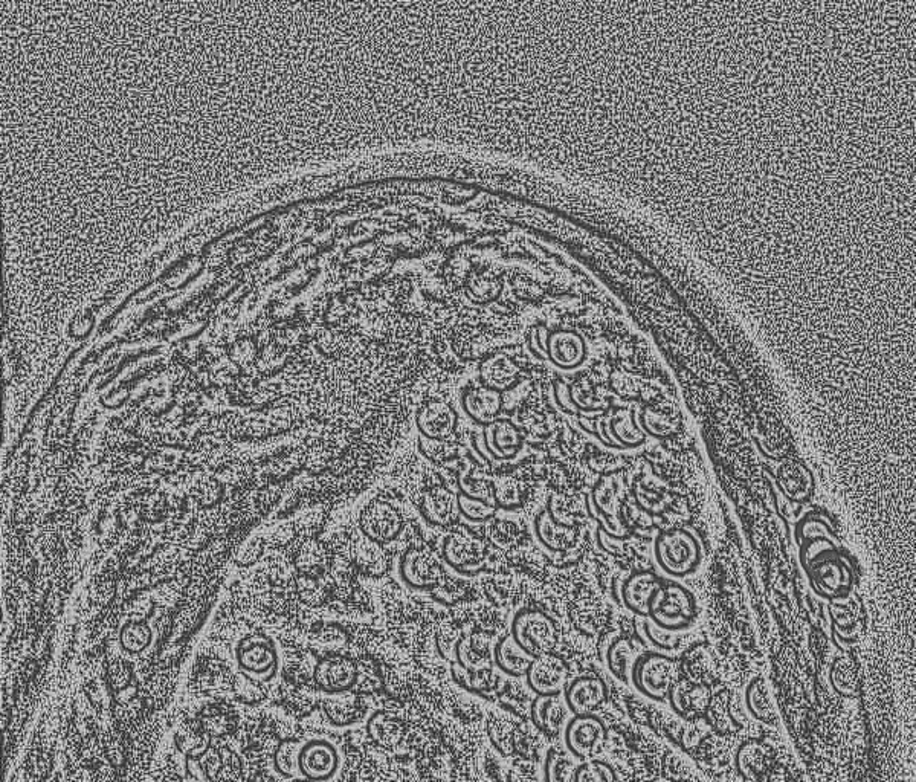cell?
<instances>
[{
	"label": "cell",
	"mask_w": 916,
	"mask_h": 782,
	"mask_svg": "<svg viewBox=\"0 0 916 782\" xmlns=\"http://www.w3.org/2000/svg\"><path fill=\"white\" fill-rule=\"evenodd\" d=\"M558 709V695H536L532 702V709H530V715H532L536 728L541 729L542 732L552 731L556 721L559 720V715L556 714Z\"/></svg>",
	"instance_id": "28"
},
{
	"label": "cell",
	"mask_w": 916,
	"mask_h": 782,
	"mask_svg": "<svg viewBox=\"0 0 916 782\" xmlns=\"http://www.w3.org/2000/svg\"><path fill=\"white\" fill-rule=\"evenodd\" d=\"M443 556L452 569L472 575L483 569L486 546L480 538L468 534L466 530H457L446 538Z\"/></svg>",
	"instance_id": "7"
},
{
	"label": "cell",
	"mask_w": 916,
	"mask_h": 782,
	"mask_svg": "<svg viewBox=\"0 0 916 782\" xmlns=\"http://www.w3.org/2000/svg\"><path fill=\"white\" fill-rule=\"evenodd\" d=\"M662 579L652 572H637L629 576L622 585V601L629 611L648 618V605L652 596L662 589Z\"/></svg>",
	"instance_id": "18"
},
{
	"label": "cell",
	"mask_w": 916,
	"mask_h": 782,
	"mask_svg": "<svg viewBox=\"0 0 916 782\" xmlns=\"http://www.w3.org/2000/svg\"><path fill=\"white\" fill-rule=\"evenodd\" d=\"M620 488H622V482H620L617 474H610V476L600 479L596 488H594V506H596L600 514L607 515L610 520L616 518V506L619 505Z\"/></svg>",
	"instance_id": "27"
},
{
	"label": "cell",
	"mask_w": 916,
	"mask_h": 782,
	"mask_svg": "<svg viewBox=\"0 0 916 782\" xmlns=\"http://www.w3.org/2000/svg\"><path fill=\"white\" fill-rule=\"evenodd\" d=\"M339 767L336 747L326 740H312L303 744L298 760V770L303 778L313 782L329 781Z\"/></svg>",
	"instance_id": "9"
},
{
	"label": "cell",
	"mask_w": 916,
	"mask_h": 782,
	"mask_svg": "<svg viewBox=\"0 0 916 782\" xmlns=\"http://www.w3.org/2000/svg\"><path fill=\"white\" fill-rule=\"evenodd\" d=\"M458 486H460V491L462 495L466 497L478 498V500L488 501L489 498V488L486 485V482L472 474L471 469H463L458 476Z\"/></svg>",
	"instance_id": "38"
},
{
	"label": "cell",
	"mask_w": 916,
	"mask_h": 782,
	"mask_svg": "<svg viewBox=\"0 0 916 782\" xmlns=\"http://www.w3.org/2000/svg\"><path fill=\"white\" fill-rule=\"evenodd\" d=\"M416 425L425 439L445 442L457 428V413L446 402L429 401L417 411Z\"/></svg>",
	"instance_id": "14"
},
{
	"label": "cell",
	"mask_w": 916,
	"mask_h": 782,
	"mask_svg": "<svg viewBox=\"0 0 916 782\" xmlns=\"http://www.w3.org/2000/svg\"><path fill=\"white\" fill-rule=\"evenodd\" d=\"M301 747H303V743L297 738H288V740L281 741L278 744L277 750H275L274 764L280 775L292 778L295 773L300 772L298 770V760H300Z\"/></svg>",
	"instance_id": "30"
},
{
	"label": "cell",
	"mask_w": 916,
	"mask_h": 782,
	"mask_svg": "<svg viewBox=\"0 0 916 782\" xmlns=\"http://www.w3.org/2000/svg\"><path fill=\"white\" fill-rule=\"evenodd\" d=\"M404 520L394 506L384 500L371 501L361 515L362 534L371 543L388 544L399 537Z\"/></svg>",
	"instance_id": "6"
},
{
	"label": "cell",
	"mask_w": 916,
	"mask_h": 782,
	"mask_svg": "<svg viewBox=\"0 0 916 782\" xmlns=\"http://www.w3.org/2000/svg\"><path fill=\"white\" fill-rule=\"evenodd\" d=\"M518 645L532 657L553 653L558 644V631L549 614L541 610L518 611L512 621V633Z\"/></svg>",
	"instance_id": "4"
},
{
	"label": "cell",
	"mask_w": 916,
	"mask_h": 782,
	"mask_svg": "<svg viewBox=\"0 0 916 782\" xmlns=\"http://www.w3.org/2000/svg\"><path fill=\"white\" fill-rule=\"evenodd\" d=\"M547 356L558 369L575 370L585 361L587 347L579 335L562 330L549 337Z\"/></svg>",
	"instance_id": "20"
},
{
	"label": "cell",
	"mask_w": 916,
	"mask_h": 782,
	"mask_svg": "<svg viewBox=\"0 0 916 782\" xmlns=\"http://www.w3.org/2000/svg\"><path fill=\"white\" fill-rule=\"evenodd\" d=\"M210 743V734L202 728H188L187 731L179 732L176 735V744H178L181 752L187 755L188 758H193V760L205 755V752L210 749Z\"/></svg>",
	"instance_id": "33"
},
{
	"label": "cell",
	"mask_w": 916,
	"mask_h": 782,
	"mask_svg": "<svg viewBox=\"0 0 916 782\" xmlns=\"http://www.w3.org/2000/svg\"><path fill=\"white\" fill-rule=\"evenodd\" d=\"M462 408L469 419L475 424L486 425L497 421L503 408V395L500 391L492 388L480 387L469 388L463 393Z\"/></svg>",
	"instance_id": "17"
},
{
	"label": "cell",
	"mask_w": 916,
	"mask_h": 782,
	"mask_svg": "<svg viewBox=\"0 0 916 782\" xmlns=\"http://www.w3.org/2000/svg\"><path fill=\"white\" fill-rule=\"evenodd\" d=\"M458 508H460V514L463 517L474 521V523L491 520L497 514V508L489 505L488 501L466 497V495L462 494L458 495Z\"/></svg>",
	"instance_id": "37"
},
{
	"label": "cell",
	"mask_w": 916,
	"mask_h": 782,
	"mask_svg": "<svg viewBox=\"0 0 916 782\" xmlns=\"http://www.w3.org/2000/svg\"><path fill=\"white\" fill-rule=\"evenodd\" d=\"M480 379L484 387L503 393L520 381V369L509 356L494 355L481 364Z\"/></svg>",
	"instance_id": "21"
},
{
	"label": "cell",
	"mask_w": 916,
	"mask_h": 782,
	"mask_svg": "<svg viewBox=\"0 0 916 782\" xmlns=\"http://www.w3.org/2000/svg\"><path fill=\"white\" fill-rule=\"evenodd\" d=\"M645 634L654 647L658 650H674L680 642V633H671V631L662 630L651 621L645 622Z\"/></svg>",
	"instance_id": "39"
},
{
	"label": "cell",
	"mask_w": 916,
	"mask_h": 782,
	"mask_svg": "<svg viewBox=\"0 0 916 782\" xmlns=\"http://www.w3.org/2000/svg\"><path fill=\"white\" fill-rule=\"evenodd\" d=\"M655 561L666 575L686 578L697 572L703 561L700 540L686 529H672L658 535L654 544Z\"/></svg>",
	"instance_id": "1"
},
{
	"label": "cell",
	"mask_w": 916,
	"mask_h": 782,
	"mask_svg": "<svg viewBox=\"0 0 916 782\" xmlns=\"http://www.w3.org/2000/svg\"><path fill=\"white\" fill-rule=\"evenodd\" d=\"M495 505L503 509H517L521 505V488L518 480L501 476L492 483Z\"/></svg>",
	"instance_id": "34"
},
{
	"label": "cell",
	"mask_w": 916,
	"mask_h": 782,
	"mask_svg": "<svg viewBox=\"0 0 916 782\" xmlns=\"http://www.w3.org/2000/svg\"><path fill=\"white\" fill-rule=\"evenodd\" d=\"M535 532L538 540L553 552H564L575 540L573 530L556 523L549 512L542 511L535 518Z\"/></svg>",
	"instance_id": "24"
},
{
	"label": "cell",
	"mask_w": 916,
	"mask_h": 782,
	"mask_svg": "<svg viewBox=\"0 0 916 782\" xmlns=\"http://www.w3.org/2000/svg\"><path fill=\"white\" fill-rule=\"evenodd\" d=\"M483 442L492 459L509 460L520 453L523 437L512 422L497 419L484 427Z\"/></svg>",
	"instance_id": "16"
},
{
	"label": "cell",
	"mask_w": 916,
	"mask_h": 782,
	"mask_svg": "<svg viewBox=\"0 0 916 782\" xmlns=\"http://www.w3.org/2000/svg\"><path fill=\"white\" fill-rule=\"evenodd\" d=\"M495 665L510 677H526L535 657L530 656L512 636L498 640L494 648Z\"/></svg>",
	"instance_id": "22"
},
{
	"label": "cell",
	"mask_w": 916,
	"mask_h": 782,
	"mask_svg": "<svg viewBox=\"0 0 916 782\" xmlns=\"http://www.w3.org/2000/svg\"><path fill=\"white\" fill-rule=\"evenodd\" d=\"M735 766L746 781L758 778L768 766L767 747L758 740L746 741L736 752Z\"/></svg>",
	"instance_id": "23"
},
{
	"label": "cell",
	"mask_w": 916,
	"mask_h": 782,
	"mask_svg": "<svg viewBox=\"0 0 916 782\" xmlns=\"http://www.w3.org/2000/svg\"><path fill=\"white\" fill-rule=\"evenodd\" d=\"M568 668L564 660L549 653L536 657L527 673V685L536 695H559L567 686Z\"/></svg>",
	"instance_id": "11"
},
{
	"label": "cell",
	"mask_w": 916,
	"mask_h": 782,
	"mask_svg": "<svg viewBox=\"0 0 916 782\" xmlns=\"http://www.w3.org/2000/svg\"><path fill=\"white\" fill-rule=\"evenodd\" d=\"M573 782H619L617 781L616 770L610 763L604 760L582 761L575 770Z\"/></svg>",
	"instance_id": "31"
},
{
	"label": "cell",
	"mask_w": 916,
	"mask_h": 782,
	"mask_svg": "<svg viewBox=\"0 0 916 782\" xmlns=\"http://www.w3.org/2000/svg\"><path fill=\"white\" fill-rule=\"evenodd\" d=\"M697 601L683 585H663L648 605V619L652 624L671 633H683L697 619Z\"/></svg>",
	"instance_id": "2"
},
{
	"label": "cell",
	"mask_w": 916,
	"mask_h": 782,
	"mask_svg": "<svg viewBox=\"0 0 916 782\" xmlns=\"http://www.w3.org/2000/svg\"><path fill=\"white\" fill-rule=\"evenodd\" d=\"M565 706L573 715L593 714L604 705L608 692L605 682L596 676H581L564 688Z\"/></svg>",
	"instance_id": "12"
},
{
	"label": "cell",
	"mask_w": 916,
	"mask_h": 782,
	"mask_svg": "<svg viewBox=\"0 0 916 782\" xmlns=\"http://www.w3.org/2000/svg\"><path fill=\"white\" fill-rule=\"evenodd\" d=\"M636 660V648H634L633 642L626 639V637L614 640L611 647L608 648V668H610L611 674L620 682L629 683L631 669H633Z\"/></svg>",
	"instance_id": "25"
},
{
	"label": "cell",
	"mask_w": 916,
	"mask_h": 782,
	"mask_svg": "<svg viewBox=\"0 0 916 782\" xmlns=\"http://www.w3.org/2000/svg\"><path fill=\"white\" fill-rule=\"evenodd\" d=\"M237 663L245 673L268 682L277 671V651L266 637H248L237 647Z\"/></svg>",
	"instance_id": "8"
},
{
	"label": "cell",
	"mask_w": 916,
	"mask_h": 782,
	"mask_svg": "<svg viewBox=\"0 0 916 782\" xmlns=\"http://www.w3.org/2000/svg\"><path fill=\"white\" fill-rule=\"evenodd\" d=\"M442 567L439 561L426 550L413 547L407 550L400 561V576L413 589H434L439 585Z\"/></svg>",
	"instance_id": "13"
},
{
	"label": "cell",
	"mask_w": 916,
	"mask_h": 782,
	"mask_svg": "<svg viewBox=\"0 0 916 782\" xmlns=\"http://www.w3.org/2000/svg\"><path fill=\"white\" fill-rule=\"evenodd\" d=\"M420 514L434 526H451L460 515L458 495L443 486L429 489L420 501Z\"/></svg>",
	"instance_id": "19"
},
{
	"label": "cell",
	"mask_w": 916,
	"mask_h": 782,
	"mask_svg": "<svg viewBox=\"0 0 916 782\" xmlns=\"http://www.w3.org/2000/svg\"><path fill=\"white\" fill-rule=\"evenodd\" d=\"M607 738L604 721L594 714L573 715L565 726V749L576 760L587 761L596 755Z\"/></svg>",
	"instance_id": "5"
},
{
	"label": "cell",
	"mask_w": 916,
	"mask_h": 782,
	"mask_svg": "<svg viewBox=\"0 0 916 782\" xmlns=\"http://www.w3.org/2000/svg\"><path fill=\"white\" fill-rule=\"evenodd\" d=\"M555 399L556 404H558V407L561 408L564 413H578V407H576L575 402H573V399H571L570 387H568L567 384H564V382H556Z\"/></svg>",
	"instance_id": "41"
},
{
	"label": "cell",
	"mask_w": 916,
	"mask_h": 782,
	"mask_svg": "<svg viewBox=\"0 0 916 782\" xmlns=\"http://www.w3.org/2000/svg\"><path fill=\"white\" fill-rule=\"evenodd\" d=\"M746 706L755 720L767 721L771 717V702L762 677H756L746 688Z\"/></svg>",
	"instance_id": "29"
},
{
	"label": "cell",
	"mask_w": 916,
	"mask_h": 782,
	"mask_svg": "<svg viewBox=\"0 0 916 782\" xmlns=\"http://www.w3.org/2000/svg\"><path fill=\"white\" fill-rule=\"evenodd\" d=\"M672 709L681 718L692 720L700 717L712 703V692L709 686L701 683L680 682L672 686L668 697Z\"/></svg>",
	"instance_id": "15"
},
{
	"label": "cell",
	"mask_w": 916,
	"mask_h": 782,
	"mask_svg": "<svg viewBox=\"0 0 916 782\" xmlns=\"http://www.w3.org/2000/svg\"><path fill=\"white\" fill-rule=\"evenodd\" d=\"M576 758L562 747H552L544 761V782H573L578 764Z\"/></svg>",
	"instance_id": "26"
},
{
	"label": "cell",
	"mask_w": 916,
	"mask_h": 782,
	"mask_svg": "<svg viewBox=\"0 0 916 782\" xmlns=\"http://www.w3.org/2000/svg\"><path fill=\"white\" fill-rule=\"evenodd\" d=\"M358 679V665L346 656L327 657L313 669V682L327 694L349 691Z\"/></svg>",
	"instance_id": "10"
},
{
	"label": "cell",
	"mask_w": 916,
	"mask_h": 782,
	"mask_svg": "<svg viewBox=\"0 0 916 782\" xmlns=\"http://www.w3.org/2000/svg\"><path fill=\"white\" fill-rule=\"evenodd\" d=\"M796 537L799 544L814 540V538H825L836 546L839 544V540L834 535V527L826 523L825 518L817 517V515H808L797 524Z\"/></svg>",
	"instance_id": "32"
},
{
	"label": "cell",
	"mask_w": 916,
	"mask_h": 782,
	"mask_svg": "<svg viewBox=\"0 0 916 782\" xmlns=\"http://www.w3.org/2000/svg\"><path fill=\"white\" fill-rule=\"evenodd\" d=\"M291 782H313V781H310V779L303 778V776H301V778H294V779H292Z\"/></svg>",
	"instance_id": "42"
},
{
	"label": "cell",
	"mask_w": 916,
	"mask_h": 782,
	"mask_svg": "<svg viewBox=\"0 0 916 782\" xmlns=\"http://www.w3.org/2000/svg\"><path fill=\"white\" fill-rule=\"evenodd\" d=\"M629 682L649 700L665 702L677 683V666L665 654L646 653L634 662Z\"/></svg>",
	"instance_id": "3"
},
{
	"label": "cell",
	"mask_w": 916,
	"mask_h": 782,
	"mask_svg": "<svg viewBox=\"0 0 916 782\" xmlns=\"http://www.w3.org/2000/svg\"><path fill=\"white\" fill-rule=\"evenodd\" d=\"M800 546H802L800 547V560H802L805 570L810 569L811 566L819 563V561L825 560V556L837 553L836 544L825 540V538H814V540L805 541Z\"/></svg>",
	"instance_id": "35"
},
{
	"label": "cell",
	"mask_w": 916,
	"mask_h": 782,
	"mask_svg": "<svg viewBox=\"0 0 916 782\" xmlns=\"http://www.w3.org/2000/svg\"><path fill=\"white\" fill-rule=\"evenodd\" d=\"M121 642H123L124 650L129 653H139V651L146 650L147 645L150 644V631L144 627L127 628L121 636Z\"/></svg>",
	"instance_id": "40"
},
{
	"label": "cell",
	"mask_w": 916,
	"mask_h": 782,
	"mask_svg": "<svg viewBox=\"0 0 916 782\" xmlns=\"http://www.w3.org/2000/svg\"><path fill=\"white\" fill-rule=\"evenodd\" d=\"M829 680H831V685L840 695L848 698L854 697L855 691H857V680H855L851 665L845 662V659H840L839 662L834 663Z\"/></svg>",
	"instance_id": "36"
}]
</instances>
